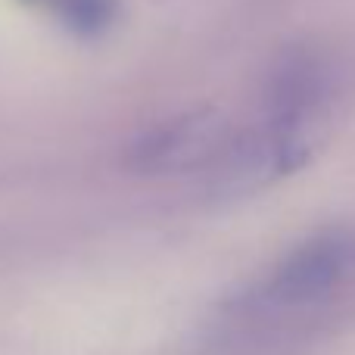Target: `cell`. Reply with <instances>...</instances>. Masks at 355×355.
Returning a JSON list of instances; mask_svg holds the SVG:
<instances>
[{"instance_id":"cell-1","label":"cell","mask_w":355,"mask_h":355,"mask_svg":"<svg viewBox=\"0 0 355 355\" xmlns=\"http://www.w3.org/2000/svg\"><path fill=\"white\" fill-rule=\"evenodd\" d=\"M340 97L343 72L327 50L293 47L281 56L268 81L265 131L284 150L290 172L306 166L327 141Z\"/></svg>"},{"instance_id":"cell-2","label":"cell","mask_w":355,"mask_h":355,"mask_svg":"<svg viewBox=\"0 0 355 355\" xmlns=\"http://www.w3.org/2000/svg\"><path fill=\"white\" fill-rule=\"evenodd\" d=\"M355 271V234L352 231H321L300 243L293 252L275 265L268 277L234 309L246 327L265 324L268 318L300 315L318 309L349 281ZM237 321V324H243Z\"/></svg>"},{"instance_id":"cell-3","label":"cell","mask_w":355,"mask_h":355,"mask_svg":"<svg viewBox=\"0 0 355 355\" xmlns=\"http://www.w3.org/2000/svg\"><path fill=\"white\" fill-rule=\"evenodd\" d=\"M225 125L218 116L202 112L168 125L162 135L144 147V162L153 168H187L209 162L212 156L225 153Z\"/></svg>"},{"instance_id":"cell-4","label":"cell","mask_w":355,"mask_h":355,"mask_svg":"<svg viewBox=\"0 0 355 355\" xmlns=\"http://www.w3.org/2000/svg\"><path fill=\"white\" fill-rule=\"evenodd\" d=\"M69 19H75L78 25H100L110 16V0H66Z\"/></svg>"}]
</instances>
